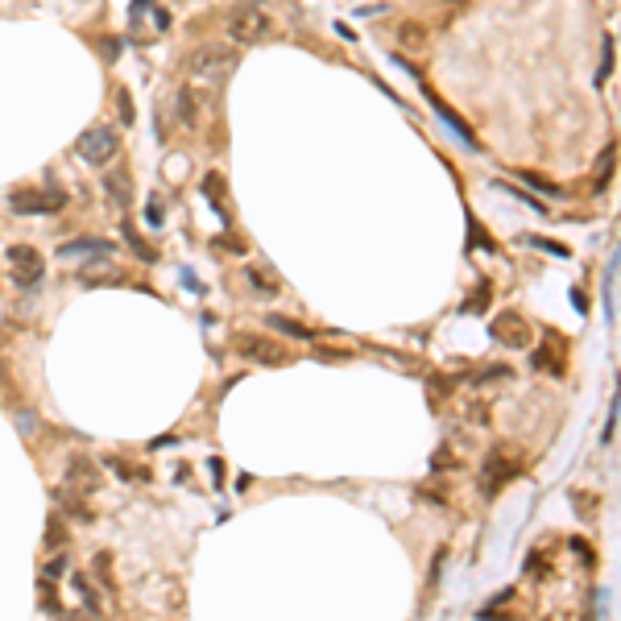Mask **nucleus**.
Instances as JSON below:
<instances>
[{"mask_svg": "<svg viewBox=\"0 0 621 621\" xmlns=\"http://www.w3.org/2000/svg\"><path fill=\"white\" fill-rule=\"evenodd\" d=\"M236 50H228V46H195L191 54H186V71H191V79H199V83H224L232 71H236Z\"/></svg>", "mask_w": 621, "mask_h": 621, "instance_id": "1", "label": "nucleus"}, {"mask_svg": "<svg viewBox=\"0 0 621 621\" xmlns=\"http://www.w3.org/2000/svg\"><path fill=\"white\" fill-rule=\"evenodd\" d=\"M67 207V191L58 186H17L8 195V212L17 216H54Z\"/></svg>", "mask_w": 621, "mask_h": 621, "instance_id": "2", "label": "nucleus"}, {"mask_svg": "<svg viewBox=\"0 0 621 621\" xmlns=\"http://www.w3.org/2000/svg\"><path fill=\"white\" fill-rule=\"evenodd\" d=\"M228 34H232L236 46H257L273 34V21L261 8H232L228 13Z\"/></svg>", "mask_w": 621, "mask_h": 621, "instance_id": "3", "label": "nucleus"}, {"mask_svg": "<svg viewBox=\"0 0 621 621\" xmlns=\"http://www.w3.org/2000/svg\"><path fill=\"white\" fill-rule=\"evenodd\" d=\"M75 149H79V158H83V162H91V166H104V162H112V158H116L121 141H116V133H112L108 125H91V129H83V133H79Z\"/></svg>", "mask_w": 621, "mask_h": 621, "instance_id": "4", "label": "nucleus"}, {"mask_svg": "<svg viewBox=\"0 0 621 621\" xmlns=\"http://www.w3.org/2000/svg\"><path fill=\"white\" fill-rule=\"evenodd\" d=\"M8 269H13V282L17 286H38L46 278V257L34 245H8Z\"/></svg>", "mask_w": 621, "mask_h": 621, "instance_id": "5", "label": "nucleus"}, {"mask_svg": "<svg viewBox=\"0 0 621 621\" xmlns=\"http://www.w3.org/2000/svg\"><path fill=\"white\" fill-rule=\"evenodd\" d=\"M236 353H245L249 360H261V364H290L294 353L286 348V344H278V340H269V336H249V332H240L236 336Z\"/></svg>", "mask_w": 621, "mask_h": 621, "instance_id": "6", "label": "nucleus"}, {"mask_svg": "<svg viewBox=\"0 0 621 621\" xmlns=\"http://www.w3.org/2000/svg\"><path fill=\"white\" fill-rule=\"evenodd\" d=\"M493 340L505 344V348H531V323L522 319V310H501L493 319Z\"/></svg>", "mask_w": 621, "mask_h": 621, "instance_id": "7", "label": "nucleus"}, {"mask_svg": "<svg viewBox=\"0 0 621 621\" xmlns=\"http://www.w3.org/2000/svg\"><path fill=\"white\" fill-rule=\"evenodd\" d=\"M95 489H100V468L91 464L88 456H71V460H67V493L91 497Z\"/></svg>", "mask_w": 621, "mask_h": 621, "instance_id": "8", "label": "nucleus"}, {"mask_svg": "<svg viewBox=\"0 0 621 621\" xmlns=\"http://www.w3.org/2000/svg\"><path fill=\"white\" fill-rule=\"evenodd\" d=\"M398 50L406 54H423L427 46H431V34H427V25H418V21H398Z\"/></svg>", "mask_w": 621, "mask_h": 621, "instance_id": "9", "label": "nucleus"}, {"mask_svg": "<svg viewBox=\"0 0 621 621\" xmlns=\"http://www.w3.org/2000/svg\"><path fill=\"white\" fill-rule=\"evenodd\" d=\"M104 191H108V199H112L116 207H129V203H133V178L125 175V170L104 175Z\"/></svg>", "mask_w": 621, "mask_h": 621, "instance_id": "10", "label": "nucleus"}, {"mask_svg": "<svg viewBox=\"0 0 621 621\" xmlns=\"http://www.w3.org/2000/svg\"><path fill=\"white\" fill-rule=\"evenodd\" d=\"M125 278V269H116L112 261H88V266H79V282L83 286H95V282H121Z\"/></svg>", "mask_w": 621, "mask_h": 621, "instance_id": "11", "label": "nucleus"}, {"mask_svg": "<svg viewBox=\"0 0 621 621\" xmlns=\"http://www.w3.org/2000/svg\"><path fill=\"white\" fill-rule=\"evenodd\" d=\"M199 112H203V100H199V91H195V88H182V91H178V121H182L186 129H199Z\"/></svg>", "mask_w": 621, "mask_h": 621, "instance_id": "12", "label": "nucleus"}, {"mask_svg": "<svg viewBox=\"0 0 621 621\" xmlns=\"http://www.w3.org/2000/svg\"><path fill=\"white\" fill-rule=\"evenodd\" d=\"M104 253H108V245H104V240H91V236L71 240V245H62V249H58V257H62V261H75V257H104Z\"/></svg>", "mask_w": 621, "mask_h": 621, "instance_id": "13", "label": "nucleus"}, {"mask_svg": "<svg viewBox=\"0 0 621 621\" xmlns=\"http://www.w3.org/2000/svg\"><path fill=\"white\" fill-rule=\"evenodd\" d=\"M427 100H431V104H435V112H439V121H444L447 129H451V133L460 137V141H464V145H468V149H481V145H477V137H472V129H468V125H460V121H456V116H451V108H444V104H439V100H435V95H431V88H427Z\"/></svg>", "mask_w": 621, "mask_h": 621, "instance_id": "14", "label": "nucleus"}, {"mask_svg": "<svg viewBox=\"0 0 621 621\" xmlns=\"http://www.w3.org/2000/svg\"><path fill=\"white\" fill-rule=\"evenodd\" d=\"M273 332H282V336H290V340H315V332L310 327H303L299 319H286V315H269L266 319Z\"/></svg>", "mask_w": 621, "mask_h": 621, "instance_id": "15", "label": "nucleus"}, {"mask_svg": "<svg viewBox=\"0 0 621 621\" xmlns=\"http://www.w3.org/2000/svg\"><path fill=\"white\" fill-rule=\"evenodd\" d=\"M617 266H621V249L613 253V261H609V278H605V323L613 327V319H617V310H613V278H617Z\"/></svg>", "mask_w": 621, "mask_h": 621, "instance_id": "16", "label": "nucleus"}, {"mask_svg": "<svg viewBox=\"0 0 621 621\" xmlns=\"http://www.w3.org/2000/svg\"><path fill=\"white\" fill-rule=\"evenodd\" d=\"M531 364H534V369H547L551 377H564V364L551 356V344H538V348H534V356H531Z\"/></svg>", "mask_w": 621, "mask_h": 621, "instance_id": "17", "label": "nucleus"}, {"mask_svg": "<svg viewBox=\"0 0 621 621\" xmlns=\"http://www.w3.org/2000/svg\"><path fill=\"white\" fill-rule=\"evenodd\" d=\"M71 584H75V592H79V596L88 601V613H95V617H100V613H104V605H100V596H95V588H91V584H88V576H75V580H71Z\"/></svg>", "mask_w": 621, "mask_h": 621, "instance_id": "18", "label": "nucleus"}, {"mask_svg": "<svg viewBox=\"0 0 621 621\" xmlns=\"http://www.w3.org/2000/svg\"><path fill=\"white\" fill-rule=\"evenodd\" d=\"M526 245L542 249V253H551V257H572V249H568V245H559V240H547V236H526Z\"/></svg>", "mask_w": 621, "mask_h": 621, "instance_id": "19", "label": "nucleus"}, {"mask_svg": "<svg viewBox=\"0 0 621 621\" xmlns=\"http://www.w3.org/2000/svg\"><path fill=\"white\" fill-rule=\"evenodd\" d=\"M617 418H621V385L613 390V406H609V423H605V435L601 444H613V431H617Z\"/></svg>", "mask_w": 621, "mask_h": 621, "instance_id": "20", "label": "nucleus"}, {"mask_svg": "<svg viewBox=\"0 0 621 621\" xmlns=\"http://www.w3.org/2000/svg\"><path fill=\"white\" fill-rule=\"evenodd\" d=\"M116 116H121V125H133V95H129V88H116Z\"/></svg>", "mask_w": 621, "mask_h": 621, "instance_id": "21", "label": "nucleus"}, {"mask_svg": "<svg viewBox=\"0 0 621 621\" xmlns=\"http://www.w3.org/2000/svg\"><path fill=\"white\" fill-rule=\"evenodd\" d=\"M125 240H129V249H133V253L141 257V261H158V253H153V249H149V245H145V240L137 236L133 228H125Z\"/></svg>", "mask_w": 621, "mask_h": 621, "instance_id": "22", "label": "nucleus"}, {"mask_svg": "<svg viewBox=\"0 0 621 621\" xmlns=\"http://www.w3.org/2000/svg\"><path fill=\"white\" fill-rule=\"evenodd\" d=\"M62 542H67V538H62V518L54 514V518H50V526H46V547H50V551H58Z\"/></svg>", "mask_w": 621, "mask_h": 621, "instance_id": "23", "label": "nucleus"}, {"mask_svg": "<svg viewBox=\"0 0 621 621\" xmlns=\"http://www.w3.org/2000/svg\"><path fill=\"white\" fill-rule=\"evenodd\" d=\"M613 158H617V153H613V145H609V149H605V166H601V178H592V191H605V186H609V175H613Z\"/></svg>", "mask_w": 621, "mask_h": 621, "instance_id": "24", "label": "nucleus"}, {"mask_svg": "<svg viewBox=\"0 0 621 621\" xmlns=\"http://www.w3.org/2000/svg\"><path fill=\"white\" fill-rule=\"evenodd\" d=\"M203 191H207V199H212V203H220V207H224V178L220 175L203 178Z\"/></svg>", "mask_w": 621, "mask_h": 621, "instance_id": "25", "label": "nucleus"}, {"mask_svg": "<svg viewBox=\"0 0 621 621\" xmlns=\"http://www.w3.org/2000/svg\"><path fill=\"white\" fill-rule=\"evenodd\" d=\"M485 299H489V282H481V286H477V294H472V299L464 303V310H468V315H481V307H485Z\"/></svg>", "mask_w": 621, "mask_h": 621, "instance_id": "26", "label": "nucleus"}, {"mask_svg": "<svg viewBox=\"0 0 621 621\" xmlns=\"http://www.w3.org/2000/svg\"><path fill=\"white\" fill-rule=\"evenodd\" d=\"M249 278H253V286H257V290H269V294H273V290H278V282H273V278H269L266 269H253V273H249Z\"/></svg>", "mask_w": 621, "mask_h": 621, "instance_id": "27", "label": "nucleus"}, {"mask_svg": "<svg viewBox=\"0 0 621 621\" xmlns=\"http://www.w3.org/2000/svg\"><path fill=\"white\" fill-rule=\"evenodd\" d=\"M62 572H67V555H54L46 564V580H62Z\"/></svg>", "mask_w": 621, "mask_h": 621, "instance_id": "28", "label": "nucleus"}, {"mask_svg": "<svg viewBox=\"0 0 621 621\" xmlns=\"http://www.w3.org/2000/svg\"><path fill=\"white\" fill-rule=\"evenodd\" d=\"M609 71H613V46L605 42V62H601V71H596V88L609 79Z\"/></svg>", "mask_w": 621, "mask_h": 621, "instance_id": "29", "label": "nucleus"}, {"mask_svg": "<svg viewBox=\"0 0 621 621\" xmlns=\"http://www.w3.org/2000/svg\"><path fill=\"white\" fill-rule=\"evenodd\" d=\"M149 224H162V195L149 199Z\"/></svg>", "mask_w": 621, "mask_h": 621, "instance_id": "30", "label": "nucleus"}, {"mask_svg": "<svg viewBox=\"0 0 621 621\" xmlns=\"http://www.w3.org/2000/svg\"><path fill=\"white\" fill-rule=\"evenodd\" d=\"M572 303H576L580 315H588V299H584V290H572Z\"/></svg>", "mask_w": 621, "mask_h": 621, "instance_id": "31", "label": "nucleus"}]
</instances>
